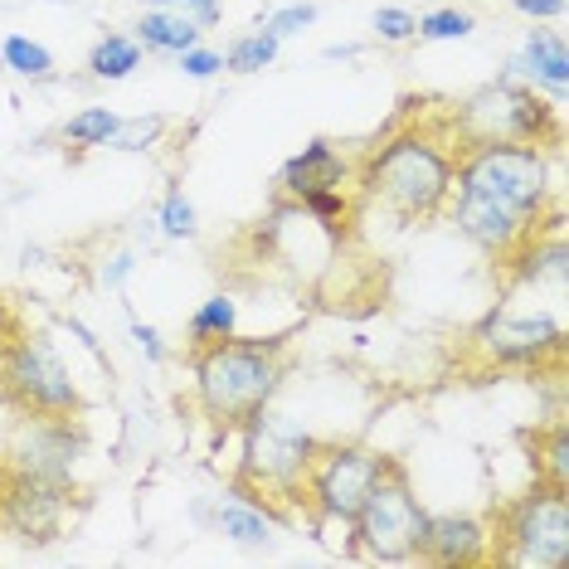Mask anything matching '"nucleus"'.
<instances>
[{"instance_id": "obj_1", "label": "nucleus", "mask_w": 569, "mask_h": 569, "mask_svg": "<svg viewBox=\"0 0 569 569\" xmlns=\"http://www.w3.org/2000/svg\"><path fill=\"white\" fill-rule=\"evenodd\" d=\"M448 219L507 278L526 243L565 219L560 200H555V151L526 147V141H472V147H462Z\"/></svg>"}, {"instance_id": "obj_2", "label": "nucleus", "mask_w": 569, "mask_h": 569, "mask_svg": "<svg viewBox=\"0 0 569 569\" xmlns=\"http://www.w3.org/2000/svg\"><path fill=\"white\" fill-rule=\"evenodd\" d=\"M405 118L390 122V132L375 137L356 157V186L360 196L390 210L405 224H429L448 214L452 176L468 141L452 127V102L405 98Z\"/></svg>"}, {"instance_id": "obj_3", "label": "nucleus", "mask_w": 569, "mask_h": 569, "mask_svg": "<svg viewBox=\"0 0 569 569\" xmlns=\"http://www.w3.org/2000/svg\"><path fill=\"white\" fill-rule=\"evenodd\" d=\"M190 399L219 438L239 433L253 413L273 405L292 370V336H224L214 346L186 351Z\"/></svg>"}, {"instance_id": "obj_4", "label": "nucleus", "mask_w": 569, "mask_h": 569, "mask_svg": "<svg viewBox=\"0 0 569 569\" xmlns=\"http://www.w3.org/2000/svg\"><path fill=\"white\" fill-rule=\"evenodd\" d=\"M239 468L229 477V491L253 507H263L278 526L302 521V482L317 458V443L302 423L263 409L239 429Z\"/></svg>"}, {"instance_id": "obj_5", "label": "nucleus", "mask_w": 569, "mask_h": 569, "mask_svg": "<svg viewBox=\"0 0 569 569\" xmlns=\"http://www.w3.org/2000/svg\"><path fill=\"white\" fill-rule=\"evenodd\" d=\"M487 565L507 569H565L569 565V487L536 482L487 516Z\"/></svg>"}, {"instance_id": "obj_6", "label": "nucleus", "mask_w": 569, "mask_h": 569, "mask_svg": "<svg viewBox=\"0 0 569 569\" xmlns=\"http://www.w3.org/2000/svg\"><path fill=\"white\" fill-rule=\"evenodd\" d=\"M0 405L10 413H44V419L83 413L88 399L49 331H30L20 321L16 331L0 336Z\"/></svg>"}, {"instance_id": "obj_7", "label": "nucleus", "mask_w": 569, "mask_h": 569, "mask_svg": "<svg viewBox=\"0 0 569 569\" xmlns=\"http://www.w3.org/2000/svg\"><path fill=\"white\" fill-rule=\"evenodd\" d=\"M452 127L468 141H526V147H546L560 151L565 122H560V102H546L530 83L501 73L497 83H482L477 93L462 102H452Z\"/></svg>"}, {"instance_id": "obj_8", "label": "nucleus", "mask_w": 569, "mask_h": 569, "mask_svg": "<svg viewBox=\"0 0 569 569\" xmlns=\"http://www.w3.org/2000/svg\"><path fill=\"white\" fill-rule=\"evenodd\" d=\"M565 360V327L546 312L521 317L511 307H497L487 312L477 327L462 336V356L458 366L468 375H491V370H555L560 375Z\"/></svg>"}, {"instance_id": "obj_9", "label": "nucleus", "mask_w": 569, "mask_h": 569, "mask_svg": "<svg viewBox=\"0 0 569 569\" xmlns=\"http://www.w3.org/2000/svg\"><path fill=\"white\" fill-rule=\"evenodd\" d=\"M423 526H429V511L413 497L409 468L399 458H390L380 482L370 487V497L360 501V511L351 521V555L356 560H380V565L419 560Z\"/></svg>"}, {"instance_id": "obj_10", "label": "nucleus", "mask_w": 569, "mask_h": 569, "mask_svg": "<svg viewBox=\"0 0 569 569\" xmlns=\"http://www.w3.org/2000/svg\"><path fill=\"white\" fill-rule=\"evenodd\" d=\"M390 452H375L366 443H341V438H321L317 458L302 482V516L317 526H351L360 501L380 482Z\"/></svg>"}, {"instance_id": "obj_11", "label": "nucleus", "mask_w": 569, "mask_h": 569, "mask_svg": "<svg viewBox=\"0 0 569 569\" xmlns=\"http://www.w3.org/2000/svg\"><path fill=\"white\" fill-rule=\"evenodd\" d=\"M73 511H79V491L69 482H49V477H30L0 462V530L30 546H49L69 536Z\"/></svg>"}, {"instance_id": "obj_12", "label": "nucleus", "mask_w": 569, "mask_h": 569, "mask_svg": "<svg viewBox=\"0 0 569 569\" xmlns=\"http://www.w3.org/2000/svg\"><path fill=\"white\" fill-rule=\"evenodd\" d=\"M88 448V433L79 419H44V413H16L6 443H0V462L30 477H49V482H69Z\"/></svg>"}, {"instance_id": "obj_13", "label": "nucleus", "mask_w": 569, "mask_h": 569, "mask_svg": "<svg viewBox=\"0 0 569 569\" xmlns=\"http://www.w3.org/2000/svg\"><path fill=\"white\" fill-rule=\"evenodd\" d=\"M351 171H356V161H346V151H336V141L317 137L278 171V200L297 204L302 196H312V190H341L351 180Z\"/></svg>"}, {"instance_id": "obj_14", "label": "nucleus", "mask_w": 569, "mask_h": 569, "mask_svg": "<svg viewBox=\"0 0 569 569\" xmlns=\"http://www.w3.org/2000/svg\"><path fill=\"white\" fill-rule=\"evenodd\" d=\"M491 555V536L487 521L477 516H429L419 540V560L423 565H487Z\"/></svg>"}, {"instance_id": "obj_15", "label": "nucleus", "mask_w": 569, "mask_h": 569, "mask_svg": "<svg viewBox=\"0 0 569 569\" xmlns=\"http://www.w3.org/2000/svg\"><path fill=\"white\" fill-rule=\"evenodd\" d=\"M507 73H511V79H521V83H530L536 93H550V102H560L565 88H569L565 40L555 30H530L526 44H521V54L507 63Z\"/></svg>"}, {"instance_id": "obj_16", "label": "nucleus", "mask_w": 569, "mask_h": 569, "mask_svg": "<svg viewBox=\"0 0 569 569\" xmlns=\"http://www.w3.org/2000/svg\"><path fill=\"white\" fill-rule=\"evenodd\" d=\"M200 24L186 16V10H157V6H147L141 10V20L132 24V40L147 49V54H186L190 44H200Z\"/></svg>"}, {"instance_id": "obj_17", "label": "nucleus", "mask_w": 569, "mask_h": 569, "mask_svg": "<svg viewBox=\"0 0 569 569\" xmlns=\"http://www.w3.org/2000/svg\"><path fill=\"white\" fill-rule=\"evenodd\" d=\"M214 530H219L224 540H234V546H243V550H268V546H273L278 521H273V516H268L263 507H253V501L229 497L224 507L214 511Z\"/></svg>"}, {"instance_id": "obj_18", "label": "nucleus", "mask_w": 569, "mask_h": 569, "mask_svg": "<svg viewBox=\"0 0 569 569\" xmlns=\"http://www.w3.org/2000/svg\"><path fill=\"white\" fill-rule=\"evenodd\" d=\"M530 448V468H536V482L550 487H569V429L560 419L546 423V429H530L526 433Z\"/></svg>"}, {"instance_id": "obj_19", "label": "nucleus", "mask_w": 569, "mask_h": 569, "mask_svg": "<svg viewBox=\"0 0 569 569\" xmlns=\"http://www.w3.org/2000/svg\"><path fill=\"white\" fill-rule=\"evenodd\" d=\"M239 331V302L229 292H214L204 297V302L190 312L186 321V351H200V346H214L224 341V336Z\"/></svg>"}, {"instance_id": "obj_20", "label": "nucleus", "mask_w": 569, "mask_h": 569, "mask_svg": "<svg viewBox=\"0 0 569 569\" xmlns=\"http://www.w3.org/2000/svg\"><path fill=\"white\" fill-rule=\"evenodd\" d=\"M141 59H147V49H141L132 34H102V40L93 44V54H88V79L93 83H122L141 69Z\"/></svg>"}, {"instance_id": "obj_21", "label": "nucleus", "mask_w": 569, "mask_h": 569, "mask_svg": "<svg viewBox=\"0 0 569 569\" xmlns=\"http://www.w3.org/2000/svg\"><path fill=\"white\" fill-rule=\"evenodd\" d=\"M0 69L16 73L24 83H49L59 73V63L40 40H30V34H6V40H0Z\"/></svg>"}, {"instance_id": "obj_22", "label": "nucleus", "mask_w": 569, "mask_h": 569, "mask_svg": "<svg viewBox=\"0 0 569 569\" xmlns=\"http://www.w3.org/2000/svg\"><path fill=\"white\" fill-rule=\"evenodd\" d=\"M278 49H282L278 34L268 30V24H258V30L239 34V40H229V49H224V69H229V73H263V69H273Z\"/></svg>"}, {"instance_id": "obj_23", "label": "nucleus", "mask_w": 569, "mask_h": 569, "mask_svg": "<svg viewBox=\"0 0 569 569\" xmlns=\"http://www.w3.org/2000/svg\"><path fill=\"white\" fill-rule=\"evenodd\" d=\"M118 122H122V112H112V108H83L59 127V137H63V147H73V151H98L112 141Z\"/></svg>"}, {"instance_id": "obj_24", "label": "nucleus", "mask_w": 569, "mask_h": 569, "mask_svg": "<svg viewBox=\"0 0 569 569\" xmlns=\"http://www.w3.org/2000/svg\"><path fill=\"white\" fill-rule=\"evenodd\" d=\"M297 214H312L331 239H346V234H351L356 204H351V196H346V186L341 190H312V196L297 200Z\"/></svg>"}, {"instance_id": "obj_25", "label": "nucleus", "mask_w": 569, "mask_h": 569, "mask_svg": "<svg viewBox=\"0 0 569 569\" xmlns=\"http://www.w3.org/2000/svg\"><path fill=\"white\" fill-rule=\"evenodd\" d=\"M157 234L161 239H196L200 234V214H196V204H190V196H186V186H180V180H171V186H166V196H161Z\"/></svg>"}, {"instance_id": "obj_26", "label": "nucleus", "mask_w": 569, "mask_h": 569, "mask_svg": "<svg viewBox=\"0 0 569 569\" xmlns=\"http://www.w3.org/2000/svg\"><path fill=\"white\" fill-rule=\"evenodd\" d=\"M472 30H477V16L472 10H458V6H438L429 16H419V40H429V44L468 40Z\"/></svg>"}, {"instance_id": "obj_27", "label": "nucleus", "mask_w": 569, "mask_h": 569, "mask_svg": "<svg viewBox=\"0 0 569 569\" xmlns=\"http://www.w3.org/2000/svg\"><path fill=\"white\" fill-rule=\"evenodd\" d=\"M166 127L171 122L157 118V112H151V118H122L118 132H112V141H108V151H151Z\"/></svg>"}, {"instance_id": "obj_28", "label": "nucleus", "mask_w": 569, "mask_h": 569, "mask_svg": "<svg viewBox=\"0 0 569 569\" xmlns=\"http://www.w3.org/2000/svg\"><path fill=\"white\" fill-rule=\"evenodd\" d=\"M370 24H375V34H380L385 44H413L419 40V16L405 10V6H380L370 16Z\"/></svg>"}, {"instance_id": "obj_29", "label": "nucleus", "mask_w": 569, "mask_h": 569, "mask_svg": "<svg viewBox=\"0 0 569 569\" xmlns=\"http://www.w3.org/2000/svg\"><path fill=\"white\" fill-rule=\"evenodd\" d=\"M317 16L321 10L317 6H307V0H297V6H282V10H273L263 24L278 34V40H292V34H302V30H312L317 24Z\"/></svg>"}, {"instance_id": "obj_30", "label": "nucleus", "mask_w": 569, "mask_h": 569, "mask_svg": "<svg viewBox=\"0 0 569 569\" xmlns=\"http://www.w3.org/2000/svg\"><path fill=\"white\" fill-rule=\"evenodd\" d=\"M176 69L186 73V79L204 83V79H214V73H224V54L210 49V44H190L186 54H176Z\"/></svg>"}, {"instance_id": "obj_31", "label": "nucleus", "mask_w": 569, "mask_h": 569, "mask_svg": "<svg viewBox=\"0 0 569 569\" xmlns=\"http://www.w3.org/2000/svg\"><path fill=\"white\" fill-rule=\"evenodd\" d=\"M147 6H157V10H186V16L196 20L200 30H214L219 16H224V0H147Z\"/></svg>"}, {"instance_id": "obj_32", "label": "nucleus", "mask_w": 569, "mask_h": 569, "mask_svg": "<svg viewBox=\"0 0 569 569\" xmlns=\"http://www.w3.org/2000/svg\"><path fill=\"white\" fill-rule=\"evenodd\" d=\"M137 273V253L132 249H118V253H108L102 258V268H98V288H108V292H122V282Z\"/></svg>"}, {"instance_id": "obj_33", "label": "nucleus", "mask_w": 569, "mask_h": 569, "mask_svg": "<svg viewBox=\"0 0 569 569\" xmlns=\"http://www.w3.org/2000/svg\"><path fill=\"white\" fill-rule=\"evenodd\" d=\"M127 331H132L137 351H141V356H147V360H151V366H161V360H166V356H171V351H166V341H161V331H157V327H147V321H137V317H132V321H127Z\"/></svg>"}, {"instance_id": "obj_34", "label": "nucleus", "mask_w": 569, "mask_h": 569, "mask_svg": "<svg viewBox=\"0 0 569 569\" xmlns=\"http://www.w3.org/2000/svg\"><path fill=\"white\" fill-rule=\"evenodd\" d=\"M63 327H69V336H79V341H83V351L93 356L102 370H112V360H108V351H102V341H98V331H93V327H83L79 317H63Z\"/></svg>"}, {"instance_id": "obj_35", "label": "nucleus", "mask_w": 569, "mask_h": 569, "mask_svg": "<svg viewBox=\"0 0 569 569\" xmlns=\"http://www.w3.org/2000/svg\"><path fill=\"white\" fill-rule=\"evenodd\" d=\"M521 16H530V20H540V24H555L565 16V0H511Z\"/></svg>"}, {"instance_id": "obj_36", "label": "nucleus", "mask_w": 569, "mask_h": 569, "mask_svg": "<svg viewBox=\"0 0 569 569\" xmlns=\"http://www.w3.org/2000/svg\"><path fill=\"white\" fill-rule=\"evenodd\" d=\"M20 321H24V317L16 312V302H10V297H6V292H0V336H6V331H16V327H20Z\"/></svg>"}, {"instance_id": "obj_37", "label": "nucleus", "mask_w": 569, "mask_h": 569, "mask_svg": "<svg viewBox=\"0 0 569 569\" xmlns=\"http://www.w3.org/2000/svg\"><path fill=\"white\" fill-rule=\"evenodd\" d=\"M356 54H360L356 44H331V49H327V59H356Z\"/></svg>"}, {"instance_id": "obj_38", "label": "nucleus", "mask_w": 569, "mask_h": 569, "mask_svg": "<svg viewBox=\"0 0 569 569\" xmlns=\"http://www.w3.org/2000/svg\"><path fill=\"white\" fill-rule=\"evenodd\" d=\"M49 6H73V0H49Z\"/></svg>"}]
</instances>
